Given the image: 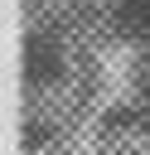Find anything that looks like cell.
Returning a JSON list of instances; mask_svg holds the SVG:
<instances>
[{"label": "cell", "instance_id": "6da1fadb", "mask_svg": "<svg viewBox=\"0 0 150 155\" xmlns=\"http://www.w3.org/2000/svg\"><path fill=\"white\" fill-rule=\"evenodd\" d=\"M111 19L126 39H150V0H121L111 10Z\"/></svg>", "mask_w": 150, "mask_h": 155}]
</instances>
